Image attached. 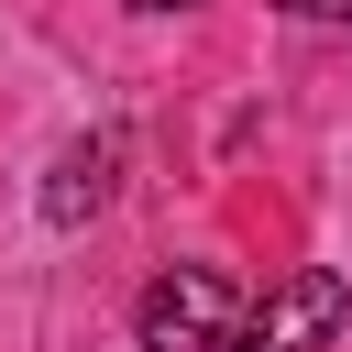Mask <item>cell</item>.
I'll list each match as a JSON object with an SVG mask.
<instances>
[{
    "label": "cell",
    "mask_w": 352,
    "mask_h": 352,
    "mask_svg": "<svg viewBox=\"0 0 352 352\" xmlns=\"http://www.w3.org/2000/svg\"><path fill=\"white\" fill-rule=\"evenodd\" d=\"M231 330H242V308H231V275L220 264H165L143 286V308H132V341L143 352H231Z\"/></svg>",
    "instance_id": "obj_1"
},
{
    "label": "cell",
    "mask_w": 352,
    "mask_h": 352,
    "mask_svg": "<svg viewBox=\"0 0 352 352\" xmlns=\"http://www.w3.org/2000/svg\"><path fill=\"white\" fill-rule=\"evenodd\" d=\"M341 308H352V297H341V275H330V264H297V275H286V286L231 330V352H330Z\"/></svg>",
    "instance_id": "obj_2"
},
{
    "label": "cell",
    "mask_w": 352,
    "mask_h": 352,
    "mask_svg": "<svg viewBox=\"0 0 352 352\" xmlns=\"http://www.w3.org/2000/svg\"><path fill=\"white\" fill-rule=\"evenodd\" d=\"M99 198H110V143H66L55 176H44V220L77 231V220H99Z\"/></svg>",
    "instance_id": "obj_3"
},
{
    "label": "cell",
    "mask_w": 352,
    "mask_h": 352,
    "mask_svg": "<svg viewBox=\"0 0 352 352\" xmlns=\"http://www.w3.org/2000/svg\"><path fill=\"white\" fill-rule=\"evenodd\" d=\"M275 11H297V22H352V0H275Z\"/></svg>",
    "instance_id": "obj_4"
},
{
    "label": "cell",
    "mask_w": 352,
    "mask_h": 352,
    "mask_svg": "<svg viewBox=\"0 0 352 352\" xmlns=\"http://www.w3.org/2000/svg\"><path fill=\"white\" fill-rule=\"evenodd\" d=\"M132 11H187V0H132Z\"/></svg>",
    "instance_id": "obj_5"
}]
</instances>
